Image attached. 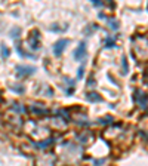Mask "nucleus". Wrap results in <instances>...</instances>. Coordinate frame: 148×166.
<instances>
[{
    "instance_id": "obj_1",
    "label": "nucleus",
    "mask_w": 148,
    "mask_h": 166,
    "mask_svg": "<svg viewBox=\"0 0 148 166\" xmlns=\"http://www.w3.org/2000/svg\"><path fill=\"white\" fill-rule=\"evenodd\" d=\"M0 101H2V98H0Z\"/></svg>"
}]
</instances>
